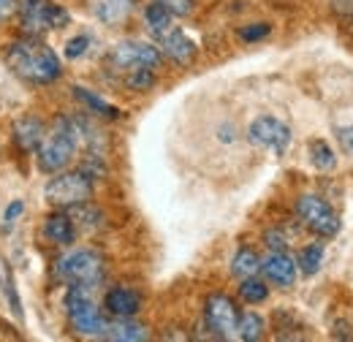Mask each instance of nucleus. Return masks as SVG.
<instances>
[{
	"mask_svg": "<svg viewBox=\"0 0 353 342\" xmlns=\"http://www.w3.org/2000/svg\"><path fill=\"white\" fill-rule=\"evenodd\" d=\"M6 63L19 79H25L30 85H52L63 74V66H60V57L54 54V49H49L44 41H39L33 36H22V39L8 43Z\"/></svg>",
	"mask_w": 353,
	"mask_h": 342,
	"instance_id": "1",
	"label": "nucleus"
},
{
	"mask_svg": "<svg viewBox=\"0 0 353 342\" xmlns=\"http://www.w3.org/2000/svg\"><path fill=\"white\" fill-rule=\"evenodd\" d=\"M79 144H82V136H79L77 117H57L36 150L39 152V169L44 174L65 171L68 163L74 161Z\"/></svg>",
	"mask_w": 353,
	"mask_h": 342,
	"instance_id": "2",
	"label": "nucleus"
},
{
	"mask_svg": "<svg viewBox=\"0 0 353 342\" xmlns=\"http://www.w3.org/2000/svg\"><path fill=\"white\" fill-rule=\"evenodd\" d=\"M106 274V263L103 256L95 250H71L65 256L57 258L54 263V277L65 285H82V288H98L103 283Z\"/></svg>",
	"mask_w": 353,
	"mask_h": 342,
	"instance_id": "3",
	"label": "nucleus"
},
{
	"mask_svg": "<svg viewBox=\"0 0 353 342\" xmlns=\"http://www.w3.org/2000/svg\"><path fill=\"white\" fill-rule=\"evenodd\" d=\"M65 312L68 321L74 326L77 334L82 337H103L106 332V318L101 315L98 304L92 301V288H82V285H68L65 294Z\"/></svg>",
	"mask_w": 353,
	"mask_h": 342,
	"instance_id": "4",
	"label": "nucleus"
},
{
	"mask_svg": "<svg viewBox=\"0 0 353 342\" xmlns=\"http://www.w3.org/2000/svg\"><path fill=\"white\" fill-rule=\"evenodd\" d=\"M19 28L25 36H44L49 30H60L68 25V11L54 0H19Z\"/></svg>",
	"mask_w": 353,
	"mask_h": 342,
	"instance_id": "5",
	"label": "nucleus"
},
{
	"mask_svg": "<svg viewBox=\"0 0 353 342\" xmlns=\"http://www.w3.org/2000/svg\"><path fill=\"white\" fill-rule=\"evenodd\" d=\"M44 199L52 207L71 210L92 199V177L85 171H57L44 188Z\"/></svg>",
	"mask_w": 353,
	"mask_h": 342,
	"instance_id": "6",
	"label": "nucleus"
},
{
	"mask_svg": "<svg viewBox=\"0 0 353 342\" xmlns=\"http://www.w3.org/2000/svg\"><path fill=\"white\" fill-rule=\"evenodd\" d=\"M161 60H163L161 49H155L152 43H144V41L117 43V46L109 52V57H106L109 68L123 71V74H128L133 68H158Z\"/></svg>",
	"mask_w": 353,
	"mask_h": 342,
	"instance_id": "7",
	"label": "nucleus"
},
{
	"mask_svg": "<svg viewBox=\"0 0 353 342\" xmlns=\"http://www.w3.org/2000/svg\"><path fill=\"white\" fill-rule=\"evenodd\" d=\"M296 212L305 220V225H307L310 231L318 234V237H334L340 231L337 212L323 199H318V196H302L296 201Z\"/></svg>",
	"mask_w": 353,
	"mask_h": 342,
	"instance_id": "8",
	"label": "nucleus"
},
{
	"mask_svg": "<svg viewBox=\"0 0 353 342\" xmlns=\"http://www.w3.org/2000/svg\"><path fill=\"white\" fill-rule=\"evenodd\" d=\"M248 139H250V144H256L261 150H272V152L283 155L288 150V144H291V128L283 120L264 114V117H259V120L250 123Z\"/></svg>",
	"mask_w": 353,
	"mask_h": 342,
	"instance_id": "9",
	"label": "nucleus"
},
{
	"mask_svg": "<svg viewBox=\"0 0 353 342\" xmlns=\"http://www.w3.org/2000/svg\"><path fill=\"white\" fill-rule=\"evenodd\" d=\"M204 321H207V329L218 337V340H228L236 334V323H239V312H236V304L223 296V294H212L207 304H204Z\"/></svg>",
	"mask_w": 353,
	"mask_h": 342,
	"instance_id": "10",
	"label": "nucleus"
},
{
	"mask_svg": "<svg viewBox=\"0 0 353 342\" xmlns=\"http://www.w3.org/2000/svg\"><path fill=\"white\" fill-rule=\"evenodd\" d=\"M261 272L269 283H274L277 288H291L294 280H296V261L288 256L285 250L283 253H269L266 261H261Z\"/></svg>",
	"mask_w": 353,
	"mask_h": 342,
	"instance_id": "11",
	"label": "nucleus"
},
{
	"mask_svg": "<svg viewBox=\"0 0 353 342\" xmlns=\"http://www.w3.org/2000/svg\"><path fill=\"white\" fill-rule=\"evenodd\" d=\"M158 43H161V54H166L176 66H190L196 57V43L176 28H169L163 36H158Z\"/></svg>",
	"mask_w": 353,
	"mask_h": 342,
	"instance_id": "12",
	"label": "nucleus"
},
{
	"mask_svg": "<svg viewBox=\"0 0 353 342\" xmlns=\"http://www.w3.org/2000/svg\"><path fill=\"white\" fill-rule=\"evenodd\" d=\"M103 307L112 318H133L141 310V299L131 288H112L103 296Z\"/></svg>",
	"mask_w": 353,
	"mask_h": 342,
	"instance_id": "13",
	"label": "nucleus"
},
{
	"mask_svg": "<svg viewBox=\"0 0 353 342\" xmlns=\"http://www.w3.org/2000/svg\"><path fill=\"white\" fill-rule=\"evenodd\" d=\"M44 123L39 117H22L17 125H14V141L22 152H36L41 139H44Z\"/></svg>",
	"mask_w": 353,
	"mask_h": 342,
	"instance_id": "14",
	"label": "nucleus"
},
{
	"mask_svg": "<svg viewBox=\"0 0 353 342\" xmlns=\"http://www.w3.org/2000/svg\"><path fill=\"white\" fill-rule=\"evenodd\" d=\"M44 234L57 245H74V239H77L74 217L65 212H52L44 220Z\"/></svg>",
	"mask_w": 353,
	"mask_h": 342,
	"instance_id": "15",
	"label": "nucleus"
},
{
	"mask_svg": "<svg viewBox=\"0 0 353 342\" xmlns=\"http://www.w3.org/2000/svg\"><path fill=\"white\" fill-rule=\"evenodd\" d=\"M133 8V0H92V14L103 25H120L128 19Z\"/></svg>",
	"mask_w": 353,
	"mask_h": 342,
	"instance_id": "16",
	"label": "nucleus"
},
{
	"mask_svg": "<svg viewBox=\"0 0 353 342\" xmlns=\"http://www.w3.org/2000/svg\"><path fill=\"white\" fill-rule=\"evenodd\" d=\"M147 337H150V332L141 323H133L131 318H117L103 332V340L112 342H144Z\"/></svg>",
	"mask_w": 353,
	"mask_h": 342,
	"instance_id": "17",
	"label": "nucleus"
},
{
	"mask_svg": "<svg viewBox=\"0 0 353 342\" xmlns=\"http://www.w3.org/2000/svg\"><path fill=\"white\" fill-rule=\"evenodd\" d=\"M144 22H147L150 33L158 39V36H163V33L172 28V11H169L161 0H155V3L147 6V11H144Z\"/></svg>",
	"mask_w": 353,
	"mask_h": 342,
	"instance_id": "18",
	"label": "nucleus"
},
{
	"mask_svg": "<svg viewBox=\"0 0 353 342\" xmlns=\"http://www.w3.org/2000/svg\"><path fill=\"white\" fill-rule=\"evenodd\" d=\"M231 272L239 277V280H245V277H256L259 272H261V261L259 256L250 250V248H242L234 261H231Z\"/></svg>",
	"mask_w": 353,
	"mask_h": 342,
	"instance_id": "19",
	"label": "nucleus"
},
{
	"mask_svg": "<svg viewBox=\"0 0 353 342\" xmlns=\"http://www.w3.org/2000/svg\"><path fill=\"white\" fill-rule=\"evenodd\" d=\"M74 95L88 106L90 112H95V114H101V117H109V120H117L120 117V109L117 106H112V103H106L103 98H98V95H92L90 90L85 87H74Z\"/></svg>",
	"mask_w": 353,
	"mask_h": 342,
	"instance_id": "20",
	"label": "nucleus"
},
{
	"mask_svg": "<svg viewBox=\"0 0 353 342\" xmlns=\"http://www.w3.org/2000/svg\"><path fill=\"white\" fill-rule=\"evenodd\" d=\"M236 337L245 342H256L264 337V318L256 315V312H245L239 315V323H236Z\"/></svg>",
	"mask_w": 353,
	"mask_h": 342,
	"instance_id": "21",
	"label": "nucleus"
},
{
	"mask_svg": "<svg viewBox=\"0 0 353 342\" xmlns=\"http://www.w3.org/2000/svg\"><path fill=\"white\" fill-rule=\"evenodd\" d=\"M307 150H310V161H312V166L318 171H332L337 166V158H334V152H332V147L326 141L315 139V141H310Z\"/></svg>",
	"mask_w": 353,
	"mask_h": 342,
	"instance_id": "22",
	"label": "nucleus"
},
{
	"mask_svg": "<svg viewBox=\"0 0 353 342\" xmlns=\"http://www.w3.org/2000/svg\"><path fill=\"white\" fill-rule=\"evenodd\" d=\"M239 296L248 301V304H261L269 296V288H266L264 280H256V277H245L242 285H239Z\"/></svg>",
	"mask_w": 353,
	"mask_h": 342,
	"instance_id": "23",
	"label": "nucleus"
},
{
	"mask_svg": "<svg viewBox=\"0 0 353 342\" xmlns=\"http://www.w3.org/2000/svg\"><path fill=\"white\" fill-rule=\"evenodd\" d=\"M0 285H3V294H6V299L11 301V310H14L17 315H22L19 294H17V288H14V274H11V269L6 266V261H3V258H0Z\"/></svg>",
	"mask_w": 353,
	"mask_h": 342,
	"instance_id": "24",
	"label": "nucleus"
},
{
	"mask_svg": "<svg viewBox=\"0 0 353 342\" xmlns=\"http://www.w3.org/2000/svg\"><path fill=\"white\" fill-rule=\"evenodd\" d=\"M321 263H323V245H307L302 253H299V266H302V272L305 274H315L318 269H321Z\"/></svg>",
	"mask_w": 353,
	"mask_h": 342,
	"instance_id": "25",
	"label": "nucleus"
},
{
	"mask_svg": "<svg viewBox=\"0 0 353 342\" xmlns=\"http://www.w3.org/2000/svg\"><path fill=\"white\" fill-rule=\"evenodd\" d=\"M125 85L131 87V90H150V87L155 85V68H133L125 74Z\"/></svg>",
	"mask_w": 353,
	"mask_h": 342,
	"instance_id": "26",
	"label": "nucleus"
},
{
	"mask_svg": "<svg viewBox=\"0 0 353 342\" xmlns=\"http://www.w3.org/2000/svg\"><path fill=\"white\" fill-rule=\"evenodd\" d=\"M272 33V25H266V22H259V25H248V28H242L239 30V39L242 41H261Z\"/></svg>",
	"mask_w": 353,
	"mask_h": 342,
	"instance_id": "27",
	"label": "nucleus"
},
{
	"mask_svg": "<svg viewBox=\"0 0 353 342\" xmlns=\"http://www.w3.org/2000/svg\"><path fill=\"white\" fill-rule=\"evenodd\" d=\"M88 46H90L88 36H77V39H71V41L65 43V57L68 60H79L88 52Z\"/></svg>",
	"mask_w": 353,
	"mask_h": 342,
	"instance_id": "28",
	"label": "nucleus"
},
{
	"mask_svg": "<svg viewBox=\"0 0 353 342\" xmlns=\"http://www.w3.org/2000/svg\"><path fill=\"white\" fill-rule=\"evenodd\" d=\"M161 3L172 11V17H188L193 11V0H161Z\"/></svg>",
	"mask_w": 353,
	"mask_h": 342,
	"instance_id": "29",
	"label": "nucleus"
},
{
	"mask_svg": "<svg viewBox=\"0 0 353 342\" xmlns=\"http://www.w3.org/2000/svg\"><path fill=\"white\" fill-rule=\"evenodd\" d=\"M266 248L274 253H283V250H288V242L280 231H266Z\"/></svg>",
	"mask_w": 353,
	"mask_h": 342,
	"instance_id": "30",
	"label": "nucleus"
},
{
	"mask_svg": "<svg viewBox=\"0 0 353 342\" xmlns=\"http://www.w3.org/2000/svg\"><path fill=\"white\" fill-rule=\"evenodd\" d=\"M337 141H340L343 152H345V155H351V158H353V125H345V128L337 130Z\"/></svg>",
	"mask_w": 353,
	"mask_h": 342,
	"instance_id": "31",
	"label": "nucleus"
},
{
	"mask_svg": "<svg viewBox=\"0 0 353 342\" xmlns=\"http://www.w3.org/2000/svg\"><path fill=\"white\" fill-rule=\"evenodd\" d=\"M19 11V0H0V22H8L11 17H17Z\"/></svg>",
	"mask_w": 353,
	"mask_h": 342,
	"instance_id": "32",
	"label": "nucleus"
},
{
	"mask_svg": "<svg viewBox=\"0 0 353 342\" xmlns=\"http://www.w3.org/2000/svg\"><path fill=\"white\" fill-rule=\"evenodd\" d=\"M22 210H25V204H22V201H14V204H11L8 210H6V220L11 223L14 217H19V214H22Z\"/></svg>",
	"mask_w": 353,
	"mask_h": 342,
	"instance_id": "33",
	"label": "nucleus"
}]
</instances>
